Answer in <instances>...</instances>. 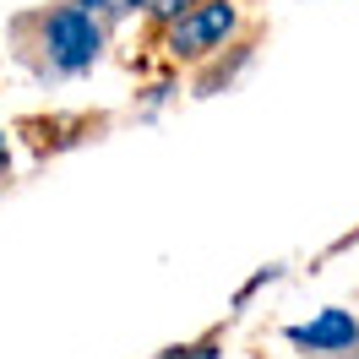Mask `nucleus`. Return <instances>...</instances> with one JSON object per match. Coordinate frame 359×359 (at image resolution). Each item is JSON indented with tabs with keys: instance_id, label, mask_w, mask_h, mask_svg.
Returning a JSON list of instances; mask_svg holds the SVG:
<instances>
[{
	"instance_id": "1",
	"label": "nucleus",
	"mask_w": 359,
	"mask_h": 359,
	"mask_svg": "<svg viewBox=\"0 0 359 359\" xmlns=\"http://www.w3.org/2000/svg\"><path fill=\"white\" fill-rule=\"evenodd\" d=\"M17 55L39 71V82H76L98 71L104 49H109V27L93 17L82 0H55L17 17Z\"/></svg>"
},
{
	"instance_id": "2",
	"label": "nucleus",
	"mask_w": 359,
	"mask_h": 359,
	"mask_svg": "<svg viewBox=\"0 0 359 359\" xmlns=\"http://www.w3.org/2000/svg\"><path fill=\"white\" fill-rule=\"evenodd\" d=\"M240 27H245V11L234 6V0H196V6H185L175 22H163L158 33V44L163 55L175 60V66H202L212 60L218 49H229L240 39Z\"/></svg>"
},
{
	"instance_id": "3",
	"label": "nucleus",
	"mask_w": 359,
	"mask_h": 359,
	"mask_svg": "<svg viewBox=\"0 0 359 359\" xmlns=\"http://www.w3.org/2000/svg\"><path fill=\"white\" fill-rule=\"evenodd\" d=\"M283 343L305 359H354L359 354V311L348 305H327L311 321H289Z\"/></svg>"
},
{
	"instance_id": "4",
	"label": "nucleus",
	"mask_w": 359,
	"mask_h": 359,
	"mask_svg": "<svg viewBox=\"0 0 359 359\" xmlns=\"http://www.w3.org/2000/svg\"><path fill=\"white\" fill-rule=\"evenodd\" d=\"M250 55H256V49L234 39V44H229V49H218L212 60H202V76H196V98H212V93L234 88V76H240V71L250 66Z\"/></svg>"
},
{
	"instance_id": "5",
	"label": "nucleus",
	"mask_w": 359,
	"mask_h": 359,
	"mask_svg": "<svg viewBox=\"0 0 359 359\" xmlns=\"http://www.w3.org/2000/svg\"><path fill=\"white\" fill-rule=\"evenodd\" d=\"M82 6H88L93 17H98V22L109 27H126V22H136V17H142V0H82Z\"/></svg>"
},
{
	"instance_id": "6",
	"label": "nucleus",
	"mask_w": 359,
	"mask_h": 359,
	"mask_svg": "<svg viewBox=\"0 0 359 359\" xmlns=\"http://www.w3.org/2000/svg\"><path fill=\"white\" fill-rule=\"evenodd\" d=\"M153 359H224V337L207 332V337H191V343H175V348H163Z\"/></svg>"
},
{
	"instance_id": "7",
	"label": "nucleus",
	"mask_w": 359,
	"mask_h": 359,
	"mask_svg": "<svg viewBox=\"0 0 359 359\" xmlns=\"http://www.w3.org/2000/svg\"><path fill=\"white\" fill-rule=\"evenodd\" d=\"M185 6H196V0H142V17H147L153 27H163V22H175Z\"/></svg>"
},
{
	"instance_id": "8",
	"label": "nucleus",
	"mask_w": 359,
	"mask_h": 359,
	"mask_svg": "<svg viewBox=\"0 0 359 359\" xmlns=\"http://www.w3.org/2000/svg\"><path fill=\"white\" fill-rule=\"evenodd\" d=\"M11 180V142H6V126H0V185Z\"/></svg>"
},
{
	"instance_id": "9",
	"label": "nucleus",
	"mask_w": 359,
	"mask_h": 359,
	"mask_svg": "<svg viewBox=\"0 0 359 359\" xmlns=\"http://www.w3.org/2000/svg\"><path fill=\"white\" fill-rule=\"evenodd\" d=\"M299 359H305V354H299Z\"/></svg>"
}]
</instances>
